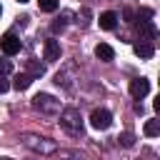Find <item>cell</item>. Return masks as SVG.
Returning a JSON list of instances; mask_svg holds the SVG:
<instances>
[{
  "label": "cell",
  "instance_id": "obj_1",
  "mask_svg": "<svg viewBox=\"0 0 160 160\" xmlns=\"http://www.w3.org/2000/svg\"><path fill=\"white\" fill-rule=\"evenodd\" d=\"M60 125H62L70 135H80V132H82V118H80V112H78L75 108H65V110L60 112Z\"/></svg>",
  "mask_w": 160,
  "mask_h": 160
},
{
  "label": "cell",
  "instance_id": "obj_2",
  "mask_svg": "<svg viewBox=\"0 0 160 160\" xmlns=\"http://www.w3.org/2000/svg\"><path fill=\"white\" fill-rule=\"evenodd\" d=\"M32 108L40 110V112H45V115H55V112H60V102H58L52 95H48V92L35 95V98H32Z\"/></svg>",
  "mask_w": 160,
  "mask_h": 160
},
{
  "label": "cell",
  "instance_id": "obj_3",
  "mask_svg": "<svg viewBox=\"0 0 160 160\" xmlns=\"http://www.w3.org/2000/svg\"><path fill=\"white\" fill-rule=\"evenodd\" d=\"M90 125H92L95 130H108V128L112 125V115H110V110H105V108L92 110V115H90Z\"/></svg>",
  "mask_w": 160,
  "mask_h": 160
},
{
  "label": "cell",
  "instance_id": "obj_4",
  "mask_svg": "<svg viewBox=\"0 0 160 160\" xmlns=\"http://www.w3.org/2000/svg\"><path fill=\"white\" fill-rule=\"evenodd\" d=\"M148 92H150V80H145V78H135V80L130 82V95H132L135 100H142Z\"/></svg>",
  "mask_w": 160,
  "mask_h": 160
},
{
  "label": "cell",
  "instance_id": "obj_5",
  "mask_svg": "<svg viewBox=\"0 0 160 160\" xmlns=\"http://www.w3.org/2000/svg\"><path fill=\"white\" fill-rule=\"evenodd\" d=\"M0 48H2L5 55H18V52H20V38H15L12 32H8V35H2V40H0Z\"/></svg>",
  "mask_w": 160,
  "mask_h": 160
},
{
  "label": "cell",
  "instance_id": "obj_6",
  "mask_svg": "<svg viewBox=\"0 0 160 160\" xmlns=\"http://www.w3.org/2000/svg\"><path fill=\"white\" fill-rule=\"evenodd\" d=\"M25 145L32 148V150H38V152H52L55 150V142H48L45 138H32V135H28Z\"/></svg>",
  "mask_w": 160,
  "mask_h": 160
},
{
  "label": "cell",
  "instance_id": "obj_7",
  "mask_svg": "<svg viewBox=\"0 0 160 160\" xmlns=\"http://www.w3.org/2000/svg\"><path fill=\"white\" fill-rule=\"evenodd\" d=\"M132 50H135V55H138V58H145V60L155 55V48H152V42H150V40H140V42H135V48H132Z\"/></svg>",
  "mask_w": 160,
  "mask_h": 160
},
{
  "label": "cell",
  "instance_id": "obj_8",
  "mask_svg": "<svg viewBox=\"0 0 160 160\" xmlns=\"http://www.w3.org/2000/svg\"><path fill=\"white\" fill-rule=\"evenodd\" d=\"M95 58L102 60V62H110V60L115 58V50H112L108 42H98V45H95Z\"/></svg>",
  "mask_w": 160,
  "mask_h": 160
},
{
  "label": "cell",
  "instance_id": "obj_9",
  "mask_svg": "<svg viewBox=\"0 0 160 160\" xmlns=\"http://www.w3.org/2000/svg\"><path fill=\"white\" fill-rule=\"evenodd\" d=\"M45 60H60V42L58 40H45Z\"/></svg>",
  "mask_w": 160,
  "mask_h": 160
},
{
  "label": "cell",
  "instance_id": "obj_10",
  "mask_svg": "<svg viewBox=\"0 0 160 160\" xmlns=\"http://www.w3.org/2000/svg\"><path fill=\"white\" fill-rule=\"evenodd\" d=\"M98 22H100V28H102V30H112V28L118 25V15H115L112 10H108V12H100Z\"/></svg>",
  "mask_w": 160,
  "mask_h": 160
},
{
  "label": "cell",
  "instance_id": "obj_11",
  "mask_svg": "<svg viewBox=\"0 0 160 160\" xmlns=\"http://www.w3.org/2000/svg\"><path fill=\"white\" fill-rule=\"evenodd\" d=\"M138 30H140V38H142V35H145L148 40H155V38H158V30H155V25H152L150 20H140Z\"/></svg>",
  "mask_w": 160,
  "mask_h": 160
},
{
  "label": "cell",
  "instance_id": "obj_12",
  "mask_svg": "<svg viewBox=\"0 0 160 160\" xmlns=\"http://www.w3.org/2000/svg\"><path fill=\"white\" fill-rule=\"evenodd\" d=\"M30 82H32V75L22 72V75H15V82H12V88H15V90H28V88H30Z\"/></svg>",
  "mask_w": 160,
  "mask_h": 160
},
{
  "label": "cell",
  "instance_id": "obj_13",
  "mask_svg": "<svg viewBox=\"0 0 160 160\" xmlns=\"http://www.w3.org/2000/svg\"><path fill=\"white\" fill-rule=\"evenodd\" d=\"M28 75H32V78H42V75H45V65L30 60V62H28Z\"/></svg>",
  "mask_w": 160,
  "mask_h": 160
},
{
  "label": "cell",
  "instance_id": "obj_14",
  "mask_svg": "<svg viewBox=\"0 0 160 160\" xmlns=\"http://www.w3.org/2000/svg\"><path fill=\"white\" fill-rule=\"evenodd\" d=\"M142 130H145V135H148V138H155V135H160V120H148Z\"/></svg>",
  "mask_w": 160,
  "mask_h": 160
},
{
  "label": "cell",
  "instance_id": "obj_15",
  "mask_svg": "<svg viewBox=\"0 0 160 160\" xmlns=\"http://www.w3.org/2000/svg\"><path fill=\"white\" fill-rule=\"evenodd\" d=\"M38 5H40L42 12H55L58 10V0H38Z\"/></svg>",
  "mask_w": 160,
  "mask_h": 160
},
{
  "label": "cell",
  "instance_id": "obj_16",
  "mask_svg": "<svg viewBox=\"0 0 160 160\" xmlns=\"http://www.w3.org/2000/svg\"><path fill=\"white\" fill-rule=\"evenodd\" d=\"M118 140H120V142H122L125 148H132V145H135V138H132V132H122V135H120Z\"/></svg>",
  "mask_w": 160,
  "mask_h": 160
},
{
  "label": "cell",
  "instance_id": "obj_17",
  "mask_svg": "<svg viewBox=\"0 0 160 160\" xmlns=\"http://www.w3.org/2000/svg\"><path fill=\"white\" fill-rule=\"evenodd\" d=\"M12 70V65H10V60L8 58H0V75H8Z\"/></svg>",
  "mask_w": 160,
  "mask_h": 160
},
{
  "label": "cell",
  "instance_id": "obj_18",
  "mask_svg": "<svg viewBox=\"0 0 160 160\" xmlns=\"http://www.w3.org/2000/svg\"><path fill=\"white\" fill-rule=\"evenodd\" d=\"M8 88H10V82L5 80V75H0V92H8Z\"/></svg>",
  "mask_w": 160,
  "mask_h": 160
},
{
  "label": "cell",
  "instance_id": "obj_19",
  "mask_svg": "<svg viewBox=\"0 0 160 160\" xmlns=\"http://www.w3.org/2000/svg\"><path fill=\"white\" fill-rule=\"evenodd\" d=\"M62 28H65V20H55V22H52V30H55V32L62 30Z\"/></svg>",
  "mask_w": 160,
  "mask_h": 160
},
{
  "label": "cell",
  "instance_id": "obj_20",
  "mask_svg": "<svg viewBox=\"0 0 160 160\" xmlns=\"http://www.w3.org/2000/svg\"><path fill=\"white\" fill-rule=\"evenodd\" d=\"M152 105H155V110H158V112H160V95H158V98H155V102H152Z\"/></svg>",
  "mask_w": 160,
  "mask_h": 160
},
{
  "label": "cell",
  "instance_id": "obj_21",
  "mask_svg": "<svg viewBox=\"0 0 160 160\" xmlns=\"http://www.w3.org/2000/svg\"><path fill=\"white\" fill-rule=\"evenodd\" d=\"M0 160H12V158H0Z\"/></svg>",
  "mask_w": 160,
  "mask_h": 160
},
{
  "label": "cell",
  "instance_id": "obj_22",
  "mask_svg": "<svg viewBox=\"0 0 160 160\" xmlns=\"http://www.w3.org/2000/svg\"><path fill=\"white\" fill-rule=\"evenodd\" d=\"M18 2H28V0H18Z\"/></svg>",
  "mask_w": 160,
  "mask_h": 160
},
{
  "label": "cell",
  "instance_id": "obj_23",
  "mask_svg": "<svg viewBox=\"0 0 160 160\" xmlns=\"http://www.w3.org/2000/svg\"><path fill=\"white\" fill-rule=\"evenodd\" d=\"M0 12H2V8H0Z\"/></svg>",
  "mask_w": 160,
  "mask_h": 160
}]
</instances>
